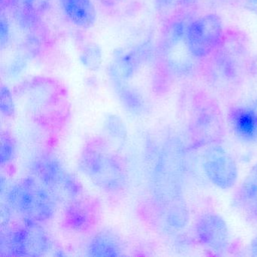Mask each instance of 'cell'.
I'll list each match as a JSON object with an SVG mask.
<instances>
[{"instance_id": "obj_1", "label": "cell", "mask_w": 257, "mask_h": 257, "mask_svg": "<svg viewBox=\"0 0 257 257\" xmlns=\"http://www.w3.org/2000/svg\"><path fill=\"white\" fill-rule=\"evenodd\" d=\"M222 35L220 19L216 15H207L197 19L189 26L187 31L188 48L194 56H207L219 45Z\"/></svg>"}, {"instance_id": "obj_2", "label": "cell", "mask_w": 257, "mask_h": 257, "mask_svg": "<svg viewBox=\"0 0 257 257\" xmlns=\"http://www.w3.org/2000/svg\"><path fill=\"white\" fill-rule=\"evenodd\" d=\"M204 169L210 181L219 189H231L238 177L234 159L219 146H213L206 152Z\"/></svg>"}, {"instance_id": "obj_3", "label": "cell", "mask_w": 257, "mask_h": 257, "mask_svg": "<svg viewBox=\"0 0 257 257\" xmlns=\"http://www.w3.org/2000/svg\"><path fill=\"white\" fill-rule=\"evenodd\" d=\"M195 231L201 244L212 250H224L229 242L228 225L222 216L214 213L201 215L196 222Z\"/></svg>"}, {"instance_id": "obj_4", "label": "cell", "mask_w": 257, "mask_h": 257, "mask_svg": "<svg viewBox=\"0 0 257 257\" xmlns=\"http://www.w3.org/2000/svg\"><path fill=\"white\" fill-rule=\"evenodd\" d=\"M67 19L78 28L88 29L97 20V11L92 0H60Z\"/></svg>"}, {"instance_id": "obj_5", "label": "cell", "mask_w": 257, "mask_h": 257, "mask_svg": "<svg viewBox=\"0 0 257 257\" xmlns=\"http://www.w3.org/2000/svg\"><path fill=\"white\" fill-rule=\"evenodd\" d=\"M231 122L240 138L252 140L257 136V112L249 108H237L231 112Z\"/></svg>"}, {"instance_id": "obj_6", "label": "cell", "mask_w": 257, "mask_h": 257, "mask_svg": "<svg viewBox=\"0 0 257 257\" xmlns=\"http://www.w3.org/2000/svg\"><path fill=\"white\" fill-rule=\"evenodd\" d=\"M238 200L252 207L257 203V164L251 169L238 191Z\"/></svg>"}, {"instance_id": "obj_7", "label": "cell", "mask_w": 257, "mask_h": 257, "mask_svg": "<svg viewBox=\"0 0 257 257\" xmlns=\"http://www.w3.org/2000/svg\"><path fill=\"white\" fill-rule=\"evenodd\" d=\"M250 251L252 255L257 256V236L252 239L250 244Z\"/></svg>"}, {"instance_id": "obj_8", "label": "cell", "mask_w": 257, "mask_h": 257, "mask_svg": "<svg viewBox=\"0 0 257 257\" xmlns=\"http://www.w3.org/2000/svg\"><path fill=\"white\" fill-rule=\"evenodd\" d=\"M254 210H255V214L257 215V203L253 206Z\"/></svg>"}, {"instance_id": "obj_9", "label": "cell", "mask_w": 257, "mask_h": 257, "mask_svg": "<svg viewBox=\"0 0 257 257\" xmlns=\"http://www.w3.org/2000/svg\"><path fill=\"white\" fill-rule=\"evenodd\" d=\"M252 3H254V4H256L257 5V0H251Z\"/></svg>"}]
</instances>
